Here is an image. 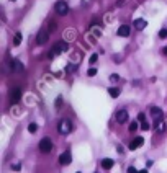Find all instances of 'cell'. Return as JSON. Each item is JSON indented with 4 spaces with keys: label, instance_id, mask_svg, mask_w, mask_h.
<instances>
[{
    "label": "cell",
    "instance_id": "1",
    "mask_svg": "<svg viewBox=\"0 0 167 173\" xmlns=\"http://www.w3.org/2000/svg\"><path fill=\"white\" fill-rule=\"evenodd\" d=\"M67 49H69V44H67L66 41L57 42V44H54V46H53V49L49 51V59H53V57L59 56L61 52H66Z\"/></svg>",
    "mask_w": 167,
    "mask_h": 173
},
{
    "label": "cell",
    "instance_id": "2",
    "mask_svg": "<svg viewBox=\"0 0 167 173\" xmlns=\"http://www.w3.org/2000/svg\"><path fill=\"white\" fill-rule=\"evenodd\" d=\"M57 131H59V134H62V136H67V134H71L72 132V123L69 119H61L59 121V124H57Z\"/></svg>",
    "mask_w": 167,
    "mask_h": 173
},
{
    "label": "cell",
    "instance_id": "3",
    "mask_svg": "<svg viewBox=\"0 0 167 173\" xmlns=\"http://www.w3.org/2000/svg\"><path fill=\"white\" fill-rule=\"evenodd\" d=\"M39 150L43 154H49L53 150V141L49 137H43L39 141Z\"/></svg>",
    "mask_w": 167,
    "mask_h": 173
},
{
    "label": "cell",
    "instance_id": "4",
    "mask_svg": "<svg viewBox=\"0 0 167 173\" xmlns=\"http://www.w3.org/2000/svg\"><path fill=\"white\" fill-rule=\"evenodd\" d=\"M49 41V31L48 29H39L38 34H36V42L38 44H46V42Z\"/></svg>",
    "mask_w": 167,
    "mask_h": 173
},
{
    "label": "cell",
    "instance_id": "5",
    "mask_svg": "<svg viewBox=\"0 0 167 173\" xmlns=\"http://www.w3.org/2000/svg\"><path fill=\"white\" fill-rule=\"evenodd\" d=\"M54 10H56L57 15H66L69 11V5L66 4L64 0H59V2H56V5H54Z\"/></svg>",
    "mask_w": 167,
    "mask_h": 173
},
{
    "label": "cell",
    "instance_id": "6",
    "mask_svg": "<svg viewBox=\"0 0 167 173\" xmlns=\"http://www.w3.org/2000/svg\"><path fill=\"white\" fill-rule=\"evenodd\" d=\"M71 162H72V155H71L69 150H66V152L61 154V157H59V163H61V165H71Z\"/></svg>",
    "mask_w": 167,
    "mask_h": 173
},
{
    "label": "cell",
    "instance_id": "7",
    "mask_svg": "<svg viewBox=\"0 0 167 173\" xmlns=\"http://www.w3.org/2000/svg\"><path fill=\"white\" fill-rule=\"evenodd\" d=\"M115 118H116V121L120 124H123V123H126L128 121V111H124V110H120V111H116V114H115Z\"/></svg>",
    "mask_w": 167,
    "mask_h": 173
},
{
    "label": "cell",
    "instance_id": "8",
    "mask_svg": "<svg viewBox=\"0 0 167 173\" xmlns=\"http://www.w3.org/2000/svg\"><path fill=\"white\" fill-rule=\"evenodd\" d=\"M142 144H144V139H142V137H134L128 147H129V150H136V149H139Z\"/></svg>",
    "mask_w": 167,
    "mask_h": 173
},
{
    "label": "cell",
    "instance_id": "9",
    "mask_svg": "<svg viewBox=\"0 0 167 173\" xmlns=\"http://www.w3.org/2000/svg\"><path fill=\"white\" fill-rule=\"evenodd\" d=\"M129 33H131V28H129L128 25H121L120 28H118L116 34L121 36V38H126V36H129Z\"/></svg>",
    "mask_w": 167,
    "mask_h": 173
},
{
    "label": "cell",
    "instance_id": "10",
    "mask_svg": "<svg viewBox=\"0 0 167 173\" xmlns=\"http://www.w3.org/2000/svg\"><path fill=\"white\" fill-rule=\"evenodd\" d=\"M20 98H22V90L20 88H13L10 92V100H12V103H18L20 101Z\"/></svg>",
    "mask_w": 167,
    "mask_h": 173
},
{
    "label": "cell",
    "instance_id": "11",
    "mask_svg": "<svg viewBox=\"0 0 167 173\" xmlns=\"http://www.w3.org/2000/svg\"><path fill=\"white\" fill-rule=\"evenodd\" d=\"M154 127H156V132H160V134L166 131V123H164L162 118L160 119H154Z\"/></svg>",
    "mask_w": 167,
    "mask_h": 173
},
{
    "label": "cell",
    "instance_id": "12",
    "mask_svg": "<svg viewBox=\"0 0 167 173\" xmlns=\"http://www.w3.org/2000/svg\"><path fill=\"white\" fill-rule=\"evenodd\" d=\"M133 25H134V28L138 29V31H142V29L147 26V21L142 20V18H138V20H134V23H133Z\"/></svg>",
    "mask_w": 167,
    "mask_h": 173
},
{
    "label": "cell",
    "instance_id": "13",
    "mask_svg": "<svg viewBox=\"0 0 167 173\" xmlns=\"http://www.w3.org/2000/svg\"><path fill=\"white\" fill-rule=\"evenodd\" d=\"M151 114H153L154 119H160L162 118V110L157 108V106H151Z\"/></svg>",
    "mask_w": 167,
    "mask_h": 173
},
{
    "label": "cell",
    "instance_id": "14",
    "mask_svg": "<svg viewBox=\"0 0 167 173\" xmlns=\"http://www.w3.org/2000/svg\"><path fill=\"white\" fill-rule=\"evenodd\" d=\"M111 167H113V160L111 159H103L102 160V168L103 170H110Z\"/></svg>",
    "mask_w": 167,
    "mask_h": 173
},
{
    "label": "cell",
    "instance_id": "15",
    "mask_svg": "<svg viewBox=\"0 0 167 173\" xmlns=\"http://www.w3.org/2000/svg\"><path fill=\"white\" fill-rule=\"evenodd\" d=\"M12 69H13V70H18V72H23V64L20 62V60H13V62H12Z\"/></svg>",
    "mask_w": 167,
    "mask_h": 173
},
{
    "label": "cell",
    "instance_id": "16",
    "mask_svg": "<svg viewBox=\"0 0 167 173\" xmlns=\"http://www.w3.org/2000/svg\"><path fill=\"white\" fill-rule=\"evenodd\" d=\"M108 93H110L111 98H118V96H120V88H115V87H111V88H108Z\"/></svg>",
    "mask_w": 167,
    "mask_h": 173
},
{
    "label": "cell",
    "instance_id": "17",
    "mask_svg": "<svg viewBox=\"0 0 167 173\" xmlns=\"http://www.w3.org/2000/svg\"><path fill=\"white\" fill-rule=\"evenodd\" d=\"M75 70H77L75 64H67V67H66V72H69V74H74Z\"/></svg>",
    "mask_w": 167,
    "mask_h": 173
},
{
    "label": "cell",
    "instance_id": "18",
    "mask_svg": "<svg viewBox=\"0 0 167 173\" xmlns=\"http://www.w3.org/2000/svg\"><path fill=\"white\" fill-rule=\"evenodd\" d=\"M13 44H15V46H20V44H22V33H17V34H15Z\"/></svg>",
    "mask_w": 167,
    "mask_h": 173
},
{
    "label": "cell",
    "instance_id": "19",
    "mask_svg": "<svg viewBox=\"0 0 167 173\" xmlns=\"http://www.w3.org/2000/svg\"><path fill=\"white\" fill-rule=\"evenodd\" d=\"M28 131L31 132V134H33V132H36V131H38V124H36V123H31V124L28 126Z\"/></svg>",
    "mask_w": 167,
    "mask_h": 173
},
{
    "label": "cell",
    "instance_id": "20",
    "mask_svg": "<svg viewBox=\"0 0 167 173\" xmlns=\"http://www.w3.org/2000/svg\"><path fill=\"white\" fill-rule=\"evenodd\" d=\"M118 80H121L120 75H116V74H111V75H110V82H111V83H116Z\"/></svg>",
    "mask_w": 167,
    "mask_h": 173
},
{
    "label": "cell",
    "instance_id": "21",
    "mask_svg": "<svg viewBox=\"0 0 167 173\" xmlns=\"http://www.w3.org/2000/svg\"><path fill=\"white\" fill-rule=\"evenodd\" d=\"M87 75H89V77H93V75H97V69H95V67H90L89 70H87Z\"/></svg>",
    "mask_w": 167,
    "mask_h": 173
},
{
    "label": "cell",
    "instance_id": "22",
    "mask_svg": "<svg viewBox=\"0 0 167 173\" xmlns=\"http://www.w3.org/2000/svg\"><path fill=\"white\" fill-rule=\"evenodd\" d=\"M136 129H138V123H136V121H133V123L129 124V132H134Z\"/></svg>",
    "mask_w": 167,
    "mask_h": 173
},
{
    "label": "cell",
    "instance_id": "23",
    "mask_svg": "<svg viewBox=\"0 0 167 173\" xmlns=\"http://www.w3.org/2000/svg\"><path fill=\"white\" fill-rule=\"evenodd\" d=\"M97 59H98V56H97V54H92V56L89 57V62H90V65H92V64H95V62H97Z\"/></svg>",
    "mask_w": 167,
    "mask_h": 173
},
{
    "label": "cell",
    "instance_id": "24",
    "mask_svg": "<svg viewBox=\"0 0 167 173\" xmlns=\"http://www.w3.org/2000/svg\"><path fill=\"white\" fill-rule=\"evenodd\" d=\"M141 129L142 131H147V129H149V123H147V121H146V123H141Z\"/></svg>",
    "mask_w": 167,
    "mask_h": 173
},
{
    "label": "cell",
    "instance_id": "25",
    "mask_svg": "<svg viewBox=\"0 0 167 173\" xmlns=\"http://www.w3.org/2000/svg\"><path fill=\"white\" fill-rule=\"evenodd\" d=\"M138 121H141V123H146V116H144V113H139V114H138Z\"/></svg>",
    "mask_w": 167,
    "mask_h": 173
},
{
    "label": "cell",
    "instance_id": "26",
    "mask_svg": "<svg viewBox=\"0 0 167 173\" xmlns=\"http://www.w3.org/2000/svg\"><path fill=\"white\" fill-rule=\"evenodd\" d=\"M20 168H22L20 163H13V165H12V170H15V172H20Z\"/></svg>",
    "mask_w": 167,
    "mask_h": 173
},
{
    "label": "cell",
    "instance_id": "27",
    "mask_svg": "<svg viewBox=\"0 0 167 173\" xmlns=\"http://www.w3.org/2000/svg\"><path fill=\"white\" fill-rule=\"evenodd\" d=\"M56 21H51V23H49V31H54V29H56Z\"/></svg>",
    "mask_w": 167,
    "mask_h": 173
},
{
    "label": "cell",
    "instance_id": "28",
    "mask_svg": "<svg viewBox=\"0 0 167 173\" xmlns=\"http://www.w3.org/2000/svg\"><path fill=\"white\" fill-rule=\"evenodd\" d=\"M159 36H160V38H167V29H160Z\"/></svg>",
    "mask_w": 167,
    "mask_h": 173
},
{
    "label": "cell",
    "instance_id": "29",
    "mask_svg": "<svg viewBox=\"0 0 167 173\" xmlns=\"http://www.w3.org/2000/svg\"><path fill=\"white\" fill-rule=\"evenodd\" d=\"M61 103H62V98H61V96H59V98L56 100V108H57V110H59V108H61Z\"/></svg>",
    "mask_w": 167,
    "mask_h": 173
},
{
    "label": "cell",
    "instance_id": "30",
    "mask_svg": "<svg viewBox=\"0 0 167 173\" xmlns=\"http://www.w3.org/2000/svg\"><path fill=\"white\" fill-rule=\"evenodd\" d=\"M128 173H138V170H136L134 167H129V168H128Z\"/></svg>",
    "mask_w": 167,
    "mask_h": 173
},
{
    "label": "cell",
    "instance_id": "31",
    "mask_svg": "<svg viewBox=\"0 0 167 173\" xmlns=\"http://www.w3.org/2000/svg\"><path fill=\"white\" fill-rule=\"evenodd\" d=\"M162 54H164V56H167V46L162 47Z\"/></svg>",
    "mask_w": 167,
    "mask_h": 173
},
{
    "label": "cell",
    "instance_id": "32",
    "mask_svg": "<svg viewBox=\"0 0 167 173\" xmlns=\"http://www.w3.org/2000/svg\"><path fill=\"white\" fill-rule=\"evenodd\" d=\"M138 173H147V170H141V172H138Z\"/></svg>",
    "mask_w": 167,
    "mask_h": 173
},
{
    "label": "cell",
    "instance_id": "33",
    "mask_svg": "<svg viewBox=\"0 0 167 173\" xmlns=\"http://www.w3.org/2000/svg\"><path fill=\"white\" fill-rule=\"evenodd\" d=\"M12 2H15V0H12Z\"/></svg>",
    "mask_w": 167,
    "mask_h": 173
},
{
    "label": "cell",
    "instance_id": "34",
    "mask_svg": "<svg viewBox=\"0 0 167 173\" xmlns=\"http://www.w3.org/2000/svg\"><path fill=\"white\" fill-rule=\"evenodd\" d=\"M77 173H80V172H77Z\"/></svg>",
    "mask_w": 167,
    "mask_h": 173
}]
</instances>
